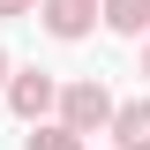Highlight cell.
<instances>
[{
    "label": "cell",
    "mask_w": 150,
    "mask_h": 150,
    "mask_svg": "<svg viewBox=\"0 0 150 150\" xmlns=\"http://www.w3.org/2000/svg\"><path fill=\"white\" fill-rule=\"evenodd\" d=\"M112 112H120V105H112V90L98 83V75H90V83H68V90H60V128H75L83 143H90L98 128H112Z\"/></svg>",
    "instance_id": "obj_1"
},
{
    "label": "cell",
    "mask_w": 150,
    "mask_h": 150,
    "mask_svg": "<svg viewBox=\"0 0 150 150\" xmlns=\"http://www.w3.org/2000/svg\"><path fill=\"white\" fill-rule=\"evenodd\" d=\"M8 105H15V120H45V112H60V83L45 68H23V75H8Z\"/></svg>",
    "instance_id": "obj_2"
},
{
    "label": "cell",
    "mask_w": 150,
    "mask_h": 150,
    "mask_svg": "<svg viewBox=\"0 0 150 150\" xmlns=\"http://www.w3.org/2000/svg\"><path fill=\"white\" fill-rule=\"evenodd\" d=\"M98 15H105V0H38V23L60 38V45H75V38H90Z\"/></svg>",
    "instance_id": "obj_3"
},
{
    "label": "cell",
    "mask_w": 150,
    "mask_h": 150,
    "mask_svg": "<svg viewBox=\"0 0 150 150\" xmlns=\"http://www.w3.org/2000/svg\"><path fill=\"white\" fill-rule=\"evenodd\" d=\"M112 143L120 150H150V98H135V105L112 112Z\"/></svg>",
    "instance_id": "obj_4"
},
{
    "label": "cell",
    "mask_w": 150,
    "mask_h": 150,
    "mask_svg": "<svg viewBox=\"0 0 150 150\" xmlns=\"http://www.w3.org/2000/svg\"><path fill=\"white\" fill-rule=\"evenodd\" d=\"M105 30L112 38H143L150 30V0H105Z\"/></svg>",
    "instance_id": "obj_5"
},
{
    "label": "cell",
    "mask_w": 150,
    "mask_h": 150,
    "mask_svg": "<svg viewBox=\"0 0 150 150\" xmlns=\"http://www.w3.org/2000/svg\"><path fill=\"white\" fill-rule=\"evenodd\" d=\"M23 150H83V135H75V128H60V120H53V128L38 120V128H30V143H23Z\"/></svg>",
    "instance_id": "obj_6"
},
{
    "label": "cell",
    "mask_w": 150,
    "mask_h": 150,
    "mask_svg": "<svg viewBox=\"0 0 150 150\" xmlns=\"http://www.w3.org/2000/svg\"><path fill=\"white\" fill-rule=\"evenodd\" d=\"M0 15H38V0H0Z\"/></svg>",
    "instance_id": "obj_7"
},
{
    "label": "cell",
    "mask_w": 150,
    "mask_h": 150,
    "mask_svg": "<svg viewBox=\"0 0 150 150\" xmlns=\"http://www.w3.org/2000/svg\"><path fill=\"white\" fill-rule=\"evenodd\" d=\"M0 98H8V53H0Z\"/></svg>",
    "instance_id": "obj_8"
},
{
    "label": "cell",
    "mask_w": 150,
    "mask_h": 150,
    "mask_svg": "<svg viewBox=\"0 0 150 150\" xmlns=\"http://www.w3.org/2000/svg\"><path fill=\"white\" fill-rule=\"evenodd\" d=\"M143 83H150V45H143Z\"/></svg>",
    "instance_id": "obj_9"
}]
</instances>
